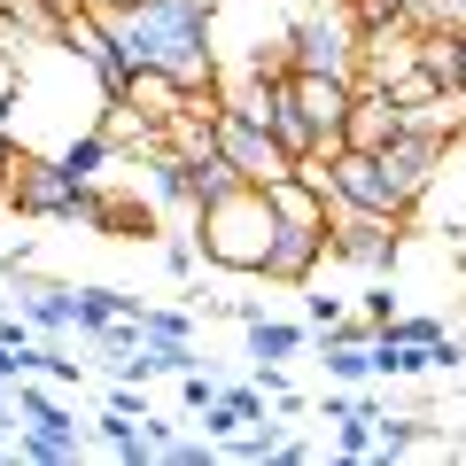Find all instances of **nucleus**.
I'll return each instance as SVG.
<instances>
[{
  "instance_id": "nucleus-1",
  "label": "nucleus",
  "mask_w": 466,
  "mask_h": 466,
  "mask_svg": "<svg viewBox=\"0 0 466 466\" xmlns=\"http://www.w3.org/2000/svg\"><path fill=\"white\" fill-rule=\"evenodd\" d=\"M116 47L140 70H164L187 94H218L226 86V55H218V8L210 0H101Z\"/></svg>"
},
{
  "instance_id": "nucleus-2",
  "label": "nucleus",
  "mask_w": 466,
  "mask_h": 466,
  "mask_svg": "<svg viewBox=\"0 0 466 466\" xmlns=\"http://www.w3.org/2000/svg\"><path fill=\"white\" fill-rule=\"evenodd\" d=\"M272 233H280V210H272V195L249 187V179L195 210V241H202V257H210L218 272H265Z\"/></svg>"
},
{
  "instance_id": "nucleus-3",
  "label": "nucleus",
  "mask_w": 466,
  "mask_h": 466,
  "mask_svg": "<svg viewBox=\"0 0 466 466\" xmlns=\"http://www.w3.org/2000/svg\"><path fill=\"white\" fill-rule=\"evenodd\" d=\"M327 249L342 265H358L366 280H389L404 257V218L389 210H358V202H327Z\"/></svg>"
},
{
  "instance_id": "nucleus-4",
  "label": "nucleus",
  "mask_w": 466,
  "mask_h": 466,
  "mask_svg": "<svg viewBox=\"0 0 466 466\" xmlns=\"http://www.w3.org/2000/svg\"><path fill=\"white\" fill-rule=\"evenodd\" d=\"M86 195L94 187H78L55 156H16V179H8V202H16V218H47V226H78L86 218Z\"/></svg>"
},
{
  "instance_id": "nucleus-5",
  "label": "nucleus",
  "mask_w": 466,
  "mask_h": 466,
  "mask_svg": "<svg viewBox=\"0 0 466 466\" xmlns=\"http://www.w3.org/2000/svg\"><path fill=\"white\" fill-rule=\"evenodd\" d=\"M218 156H226L249 187H272V179H288V171H296L288 140L272 133V125H257V116H241L233 101H218Z\"/></svg>"
},
{
  "instance_id": "nucleus-6",
  "label": "nucleus",
  "mask_w": 466,
  "mask_h": 466,
  "mask_svg": "<svg viewBox=\"0 0 466 466\" xmlns=\"http://www.w3.org/2000/svg\"><path fill=\"white\" fill-rule=\"evenodd\" d=\"M296 86V109L311 116L319 133H327V156L342 148V125H350V101H358V78H327V70H288Z\"/></svg>"
},
{
  "instance_id": "nucleus-7",
  "label": "nucleus",
  "mask_w": 466,
  "mask_h": 466,
  "mask_svg": "<svg viewBox=\"0 0 466 466\" xmlns=\"http://www.w3.org/2000/svg\"><path fill=\"white\" fill-rule=\"evenodd\" d=\"M443 156H451V140L435 133V125H404V133H397V140L381 148V164L397 171V187H404V195L420 202V195L435 187V171H443Z\"/></svg>"
},
{
  "instance_id": "nucleus-8",
  "label": "nucleus",
  "mask_w": 466,
  "mask_h": 466,
  "mask_svg": "<svg viewBox=\"0 0 466 466\" xmlns=\"http://www.w3.org/2000/svg\"><path fill=\"white\" fill-rule=\"evenodd\" d=\"M404 125H412V116H404V101L389 94V86H358V101H350V125H342V148H389Z\"/></svg>"
},
{
  "instance_id": "nucleus-9",
  "label": "nucleus",
  "mask_w": 466,
  "mask_h": 466,
  "mask_svg": "<svg viewBox=\"0 0 466 466\" xmlns=\"http://www.w3.org/2000/svg\"><path fill=\"white\" fill-rule=\"evenodd\" d=\"M319 257H334V249H327V226H288V218H280V233H272V257H265V280H280V288H311Z\"/></svg>"
},
{
  "instance_id": "nucleus-10",
  "label": "nucleus",
  "mask_w": 466,
  "mask_h": 466,
  "mask_svg": "<svg viewBox=\"0 0 466 466\" xmlns=\"http://www.w3.org/2000/svg\"><path fill=\"white\" fill-rule=\"evenodd\" d=\"M265 381H233V389H218V404H202V435H218V443H233L241 428H265Z\"/></svg>"
},
{
  "instance_id": "nucleus-11",
  "label": "nucleus",
  "mask_w": 466,
  "mask_h": 466,
  "mask_svg": "<svg viewBox=\"0 0 466 466\" xmlns=\"http://www.w3.org/2000/svg\"><path fill=\"white\" fill-rule=\"evenodd\" d=\"M55 164H63V171H70L78 187H101V171H109V133H101V125L70 133L63 148H55Z\"/></svg>"
},
{
  "instance_id": "nucleus-12",
  "label": "nucleus",
  "mask_w": 466,
  "mask_h": 466,
  "mask_svg": "<svg viewBox=\"0 0 466 466\" xmlns=\"http://www.w3.org/2000/svg\"><path fill=\"white\" fill-rule=\"evenodd\" d=\"M24 296V319H32L39 334H78V303H70V288H16Z\"/></svg>"
},
{
  "instance_id": "nucleus-13",
  "label": "nucleus",
  "mask_w": 466,
  "mask_h": 466,
  "mask_svg": "<svg viewBox=\"0 0 466 466\" xmlns=\"http://www.w3.org/2000/svg\"><path fill=\"white\" fill-rule=\"evenodd\" d=\"M428 443V412H404V420H389V412H373V459H404V451H420Z\"/></svg>"
},
{
  "instance_id": "nucleus-14",
  "label": "nucleus",
  "mask_w": 466,
  "mask_h": 466,
  "mask_svg": "<svg viewBox=\"0 0 466 466\" xmlns=\"http://www.w3.org/2000/svg\"><path fill=\"white\" fill-rule=\"evenodd\" d=\"M296 350H303V327H288V319H265V311L249 319V358H257V366H280V358H296Z\"/></svg>"
},
{
  "instance_id": "nucleus-15",
  "label": "nucleus",
  "mask_w": 466,
  "mask_h": 466,
  "mask_svg": "<svg viewBox=\"0 0 466 466\" xmlns=\"http://www.w3.org/2000/svg\"><path fill=\"white\" fill-rule=\"evenodd\" d=\"M94 428H101V443H109V451H116V459H125V466L156 459V443H148V420H140V428H133V420H125V412H109V404H101V420H94Z\"/></svg>"
},
{
  "instance_id": "nucleus-16",
  "label": "nucleus",
  "mask_w": 466,
  "mask_h": 466,
  "mask_svg": "<svg viewBox=\"0 0 466 466\" xmlns=\"http://www.w3.org/2000/svg\"><path fill=\"white\" fill-rule=\"evenodd\" d=\"M334 451H342V459H373V397H358L334 420Z\"/></svg>"
},
{
  "instance_id": "nucleus-17",
  "label": "nucleus",
  "mask_w": 466,
  "mask_h": 466,
  "mask_svg": "<svg viewBox=\"0 0 466 466\" xmlns=\"http://www.w3.org/2000/svg\"><path fill=\"white\" fill-rule=\"evenodd\" d=\"M202 265H210V257H202L195 233H164V272H171V280H195Z\"/></svg>"
},
{
  "instance_id": "nucleus-18",
  "label": "nucleus",
  "mask_w": 466,
  "mask_h": 466,
  "mask_svg": "<svg viewBox=\"0 0 466 466\" xmlns=\"http://www.w3.org/2000/svg\"><path fill=\"white\" fill-rule=\"evenodd\" d=\"M140 342H195V319L187 311H148V303H140Z\"/></svg>"
},
{
  "instance_id": "nucleus-19",
  "label": "nucleus",
  "mask_w": 466,
  "mask_h": 466,
  "mask_svg": "<svg viewBox=\"0 0 466 466\" xmlns=\"http://www.w3.org/2000/svg\"><path fill=\"white\" fill-rule=\"evenodd\" d=\"M32 373H39V381H63V389H78V381H86V366L70 358V350H55V342H39V350H32Z\"/></svg>"
},
{
  "instance_id": "nucleus-20",
  "label": "nucleus",
  "mask_w": 466,
  "mask_h": 466,
  "mask_svg": "<svg viewBox=\"0 0 466 466\" xmlns=\"http://www.w3.org/2000/svg\"><path fill=\"white\" fill-rule=\"evenodd\" d=\"M381 334H397V342H443V319H428V311H397Z\"/></svg>"
},
{
  "instance_id": "nucleus-21",
  "label": "nucleus",
  "mask_w": 466,
  "mask_h": 466,
  "mask_svg": "<svg viewBox=\"0 0 466 466\" xmlns=\"http://www.w3.org/2000/svg\"><path fill=\"white\" fill-rule=\"evenodd\" d=\"M303 311H311V327L327 334V327H342V319H350V303H342V296H327V288H311V296H303Z\"/></svg>"
},
{
  "instance_id": "nucleus-22",
  "label": "nucleus",
  "mask_w": 466,
  "mask_h": 466,
  "mask_svg": "<svg viewBox=\"0 0 466 466\" xmlns=\"http://www.w3.org/2000/svg\"><path fill=\"white\" fill-rule=\"evenodd\" d=\"M218 389H226V381H210V373H179V404H187V412H202V404H218Z\"/></svg>"
},
{
  "instance_id": "nucleus-23",
  "label": "nucleus",
  "mask_w": 466,
  "mask_h": 466,
  "mask_svg": "<svg viewBox=\"0 0 466 466\" xmlns=\"http://www.w3.org/2000/svg\"><path fill=\"white\" fill-rule=\"evenodd\" d=\"M358 311H366L373 327H389V319H397V288H381V280H373V288H366V303H358Z\"/></svg>"
},
{
  "instance_id": "nucleus-24",
  "label": "nucleus",
  "mask_w": 466,
  "mask_h": 466,
  "mask_svg": "<svg viewBox=\"0 0 466 466\" xmlns=\"http://www.w3.org/2000/svg\"><path fill=\"white\" fill-rule=\"evenodd\" d=\"M16 156H24V140L0 125V202H8V179H16Z\"/></svg>"
},
{
  "instance_id": "nucleus-25",
  "label": "nucleus",
  "mask_w": 466,
  "mask_h": 466,
  "mask_svg": "<svg viewBox=\"0 0 466 466\" xmlns=\"http://www.w3.org/2000/svg\"><path fill=\"white\" fill-rule=\"evenodd\" d=\"M109 412H125V420H148V397H133V381H116V389H109Z\"/></svg>"
},
{
  "instance_id": "nucleus-26",
  "label": "nucleus",
  "mask_w": 466,
  "mask_h": 466,
  "mask_svg": "<svg viewBox=\"0 0 466 466\" xmlns=\"http://www.w3.org/2000/svg\"><path fill=\"white\" fill-rule=\"evenodd\" d=\"M459 94H466V32H459Z\"/></svg>"
},
{
  "instance_id": "nucleus-27",
  "label": "nucleus",
  "mask_w": 466,
  "mask_h": 466,
  "mask_svg": "<svg viewBox=\"0 0 466 466\" xmlns=\"http://www.w3.org/2000/svg\"><path fill=\"white\" fill-rule=\"evenodd\" d=\"M288 8H311V0H288Z\"/></svg>"
}]
</instances>
